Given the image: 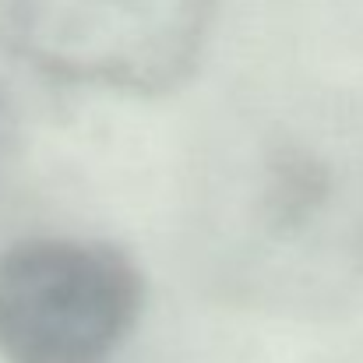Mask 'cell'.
<instances>
[{
    "label": "cell",
    "mask_w": 363,
    "mask_h": 363,
    "mask_svg": "<svg viewBox=\"0 0 363 363\" xmlns=\"http://www.w3.org/2000/svg\"><path fill=\"white\" fill-rule=\"evenodd\" d=\"M198 254L219 293L314 314L363 286V117L328 96L243 113L208 148Z\"/></svg>",
    "instance_id": "obj_1"
},
{
    "label": "cell",
    "mask_w": 363,
    "mask_h": 363,
    "mask_svg": "<svg viewBox=\"0 0 363 363\" xmlns=\"http://www.w3.org/2000/svg\"><path fill=\"white\" fill-rule=\"evenodd\" d=\"M145 311V275L110 240L39 233L0 250V360L113 363Z\"/></svg>",
    "instance_id": "obj_3"
},
{
    "label": "cell",
    "mask_w": 363,
    "mask_h": 363,
    "mask_svg": "<svg viewBox=\"0 0 363 363\" xmlns=\"http://www.w3.org/2000/svg\"><path fill=\"white\" fill-rule=\"evenodd\" d=\"M18 148H21L18 113H14L11 99H7L4 89H0V191H4L7 180H11V169H14V162H18Z\"/></svg>",
    "instance_id": "obj_4"
},
{
    "label": "cell",
    "mask_w": 363,
    "mask_h": 363,
    "mask_svg": "<svg viewBox=\"0 0 363 363\" xmlns=\"http://www.w3.org/2000/svg\"><path fill=\"white\" fill-rule=\"evenodd\" d=\"M219 0H0V43L82 89L162 96L198 67Z\"/></svg>",
    "instance_id": "obj_2"
}]
</instances>
